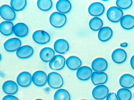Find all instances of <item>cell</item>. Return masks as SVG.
Wrapping results in <instances>:
<instances>
[{
    "mask_svg": "<svg viewBox=\"0 0 134 100\" xmlns=\"http://www.w3.org/2000/svg\"><path fill=\"white\" fill-rule=\"evenodd\" d=\"M51 25L56 28H60L65 26L67 22V17L65 14L58 12H55L51 14L49 17Z\"/></svg>",
    "mask_w": 134,
    "mask_h": 100,
    "instance_id": "obj_1",
    "label": "cell"
},
{
    "mask_svg": "<svg viewBox=\"0 0 134 100\" xmlns=\"http://www.w3.org/2000/svg\"><path fill=\"white\" fill-rule=\"evenodd\" d=\"M48 82L51 88L57 89L61 88L63 85V79L58 73L51 72L48 75Z\"/></svg>",
    "mask_w": 134,
    "mask_h": 100,
    "instance_id": "obj_2",
    "label": "cell"
},
{
    "mask_svg": "<svg viewBox=\"0 0 134 100\" xmlns=\"http://www.w3.org/2000/svg\"><path fill=\"white\" fill-rule=\"evenodd\" d=\"M123 15L122 10L116 6H113L109 8L107 12V18L109 20L115 23L120 22Z\"/></svg>",
    "mask_w": 134,
    "mask_h": 100,
    "instance_id": "obj_3",
    "label": "cell"
},
{
    "mask_svg": "<svg viewBox=\"0 0 134 100\" xmlns=\"http://www.w3.org/2000/svg\"><path fill=\"white\" fill-rule=\"evenodd\" d=\"M0 15L6 21L11 22L15 20L16 17L15 11L8 5H3L0 7Z\"/></svg>",
    "mask_w": 134,
    "mask_h": 100,
    "instance_id": "obj_4",
    "label": "cell"
},
{
    "mask_svg": "<svg viewBox=\"0 0 134 100\" xmlns=\"http://www.w3.org/2000/svg\"><path fill=\"white\" fill-rule=\"evenodd\" d=\"M33 40L36 43L39 45L47 44L50 41L51 37L48 33L43 30H37L33 35Z\"/></svg>",
    "mask_w": 134,
    "mask_h": 100,
    "instance_id": "obj_5",
    "label": "cell"
},
{
    "mask_svg": "<svg viewBox=\"0 0 134 100\" xmlns=\"http://www.w3.org/2000/svg\"><path fill=\"white\" fill-rule=\"evenodd\" d=\"M66 59L61 55H57L49 62V66L52 70L59 71L64 68L66 64Z\"/></svg>",
    "mask_w": 134,
    "mask_h": 100,
    "instance_id": "obj_6",
    "label": "cell"
},
{
    "mask_svg": "<svg viewBox=\"0 0 134 100\" xmlns=\"http://www.w3.org/2000/svg\"><path fill=\"white\" fill-rule=\"evenodd\" d=\"M109 93L108 88L104 85H100L96 86L93 90L92 95L95 99H104L108 96Z\"/></svg>",
    "mask_w": 134,
    "mask_h": 100,
    "instance_id": "obj_7",
    "label": "cell"
},
{
    "mask_svg": "<svg viewBox=\"0 0 134 100\" xmlns=\"http://www.w3.org/2000/svg\"><path fill=\"white\" fill-rule=\"evenodd\" d=\"M32 81L35 85L38 87L44 86L48 81L47 75L42 71H36L32 76Z\"/></svg>",
    "mask_w": 134,
    "mask_h": 100,
    "instance_id": "obj_8",
    "label": "cell"
},
{
    "mask_svg": "<svg viewBox=\"0 0 134 100\" xmlns=\"http://www.w3.org/2000/svg\"><path fill=\"white\" fill-rule=\"evenodd\" d=\"M22 45V42L19 38H13L7 40L4 43L5 49L9 52H13L17 51Z\"/></svg>",
    "mask_w": 134,
    "mask_h": 100,
    "instance_id": "obj_9",
    "label": "cell"
},
{
    "mask_svg": "<svg viewBox=\"0 0 134 100\" xmlns=\"http://www.w3.org/2000/svg\"><path fill=\"white\" fill-rule=\"evenodd\" d=\"M105 11V8L100 2H96L91 4L89 6L88 12L92 16L98 17L102 15Z\"/></svg>",
    "mask_w": 134,
    "mask_h": 100,
    "instance_id": "obj_10",
    "label": "cell"
},
{
    "mask_svg": "<svg viewBox=\"0 0 134 100\" xmlns=\"http://www.w3.org/2000/svg\"><path fill=\"white\" fill-rule=\"evenodd\" d=\"M16 81L20 86L23 88H26L31 84L32 77L29 72L24 71L19 75Z\"/></svg>",
    "mask_w": 134,
    "mask_h": 100,
    "instance_id": "obj_11",
    "label": "cell"
},
{
    "mask_svg": "<svg viewBox=\"0 0 134 100\" xmlns=\"http://www.w3.org/2000/svg\"><path fill=\"white\" fill-rule=\"evenodd\" d=\"M91 67L95 72H103L108 68V62L104 58H97L92 62Z\"/></svg>",
    "mask_w": 134,
    "mask_h": 100,
    "instance_id": "obj_12",
    "label": "cell"
},
{
    "mask_svg": "<svg viewBox=\"0 0 134 100\" xmlns=\"http://www.w3.org/2000/svg\"><path fill=\"white\" fill-rule=\"evenodd\" d=\"M112 59L116 63L121 64L126 61L127 54L125 50L121 48L117 49L112 54Z\"/></svg>",
    "mask_w": 134,
    "mask_h": 100,
    "instance_id": "obj_13",
    "label": "cell"
},
{
    "mask_svg": "<svg viewBox=\"0 0 134 100\" xmlns=\"http://www.w3.org/2000/svg\"><path fill=\"white\" fill-rule=\"evenodd\" d=\"M54 48L57 53L60 54H66L69 48L68 42L63 39L57 40L54 43Z\"/></svg>",
    "mask_w": 134,
    "mask_h": 100,
    "instance_id": "obj_14",
    "label": "cell"
},
{
    "mask_svg": "<svg viewBox=\"0 0 134 100\" xmlns=\"http://www.w3.org/2000/svg\"><path fill=\"white\" fill-rule=\"evenodd\" d=\"M92 83L94 85H103L106 83L108 76L105 72H94L91 77Z\"/></svg>",
    "mask_w": 134,
    "mask_h": 100,
    "instance_id": "obj_15",
    "label": "cell"
},
{
    "mask_svg": "<svg viewBox=\"0 0 134 100\" xmlns=\"http://www.w3.org/2000/svg\"><path fill=\"white\" fill-rule=\"evenodd\" d=\"M92 74L93 71L90 68L83 66L78 69L76 72V76L81 81H86L90 79Z\"/></svg>",
    "mask_w": 134,
    "mask_h": 100,
    "instance_id": "obj_16",
    "label": "cell"
},
{
    "mask_svg": "<svg viewBox=\"0 0 134 100\" xmlns=\"http://www.w3.org/2000/svg\"><path fill=\"white\" fill-rule=\"evenodd\" d=\"M29 28L27 26L23 23H19L14 26L13 33L17 37L24 38L26 37L29 33Z\"/></svg>",
    "mask_w": 134,
    "mask_h": 100,
    "instance_id": "obj_17",
    "label": "cell"
},
{
    "mask_svg": "<svg viewBox=\"0 0 134 100\" xmlns=\"http://www.w3.org/2000/svg\"><path fill=\"white\" fill-rule=\"evenodd\" d=\"M34 53V49L28 45L21 46L17 51L16 54L21 59H27L31 57Z\"/></svg>",
    "mask_w": 134,
    "mask_h": 100,
    "instance_id": "obj_18",
    "label": "cell"
},
{
    "mask_svg": "<svg viewBox=\"0 0 134 100\" xmlns=\"http://www.w3.org/2000/svg\"><path fill=\"white\" fill-rule=\"evenodd\" d=\"M3 92L8 95L16 94L19 90L18 85L15 82L12 81L5 82L2 85Z\"/></svg>",
    "mask_w": 134,
    "mask_h": 100,
    "instance_id": "obj_19",
    "label": "cell"
},
{
    "mask_svg": "<svg viewBox=\"0 0 134 100\" xmlns=\"http://www.w3.org/2000/svg\"><path fill=\"white\" fill-rule=\"evenodd\" d=\"M120 86L124 88L131 89L134 87V77L131 75L126 74L120 78Z\"/></svg>",
    "mask_w": 134,
    "mask_h": 100,
    "instance_id": "obj_20",
    "label": "cell"
},
{
    "mask_svg": "<svg viewBox=\"0 0 134 100\" xmlns=\"http://www.w3.org/2000/svg\"><path fill=\"white\" fill-rule=\"evenodd\" d=\"M113 35L112 30L109 27H102L98 33V39L102 42H106L109 41Z\"/></svg>",
    "mask_w": 134,
    "mask_h": 100,
    "instance_id": "obj_21",
    "label": "cell"
},
{
    "mask_svg": "<svg viewBox=\"0 0 134 100\" xmlns=\"http://www.w3.org/2000/svg\"><path fill=\"white\" fill-rule=\"evenodd\" d=\"M55 56V51L49 47L44 48L40 52V58L45 63L50 62Z\"/></svg>",
    "mask_w": 134,
    "mask_h": 100,
    "instance_id": "obj_22",
    "label": "cell"
},
{
    "mask_svg": "<svg viewBox=\"0 0 134 100\" xmlns=\"http://www.w3.org/2000/svg\"><path fill=\"white\" fill-rule=\"evenodd\" d=\"M66 63L68 68L73 71L78 70L82 64L80 59L75 56L69 57L67 59Z\"/></svg>",
    "mask_w": 134,
    "mask_h": 100,
    "instance_id": "obj_23",
    "label": "cell"
},
{
    "mask_svg": "<svg viewBox=\"0 0 134 100\" xmlns=\"http://www.w3.org/2000/svg\"><path fill=\"white\" fill-rule=\"evenodd\" d=\"M14 26L12 22L4 21L0 24V32L4 36H10L13 33Z\"/></svg>",
    "mask_w": 134,
    "mask_h": 100,
    "instance_id": "obj_24",
    "label": "cell"
},
{
    "mask_svg": "<svg viewBox=\"0 0 134 100\" xmlns=\"http://www.w3.org/2000/svg\"><path fill=\"white\" fill-rule=\"evenodd\" d=\"M56 8L57 11L60 13L67 14L71 9V4L68 0H60L57 3Z\"/></svg>",
    "mask_w": 134,
    "mask_h": 100,
    "instance_id": "obj_25",
    "label": "cell"
},
{
    "mask_svg": "<svg viewBox=\"0 0 134 100\" xmlns=\"http://www.w3.org/2000/svg\"><path fill=\"white\" fill-rule=\"evenodd\" d=\"M120 25L123 29L131 30L134 27V17L131 15L124 16L120 21Z\"/></svg>",
    "mask_w": 134,
    "mask_h": 100,
    "instance_id": "obj_26",
    "label": "cell"
},
{
    "mask_svg": "<svg viewBox=\"0 0 134 100\" xmlns=\"http://www.w3.org/2000/svg\"><path fill=\"white\" fill-rule=\"evenodd\" d=\"M89 26L91 29L93 31H98L103 27V22L100 18L94 17L90 20Z\"/></svg>",
    "mask_w": 134,
    "mask_h": 100,
    "instance_id": "obj_27",
    "label": "cell"
},
{
    "mask_svg": "<svg viewBox=\"0 0 134 100\" xmlns=\"http://www.w3.org/2000/svg\"><path fill=\"white\" fill-rule=\"evenodd\" d=\"M11 7L15 12H20L23 10L27 5L26 0H12Z\"/></svg>",
    "mask_w": 134,
    "mask_h": 100,
    "instance_id": "obj_28",
    "label": "cell"
},
{
    "mask_svg": "<svg viewBox=\"0 0 134 100\" xmlns=\"http://www.w3.org/2000/svg\"><path fill=\"white\" fill-rule=\"evenodd\" d=\"M37 4L39 9L44 12L49 11L53 6V2L51 0H38Z\"/></svg>",
    "mask_w": 134,
    "mask_h": 100,
    "instance_id": "obj_29",
    "label": "cell"
},
{
    "mask_svg": "<svg viewBox=\"0 0 134 100\" xmlns=\"http://www.w3.org/2000/svg\"><path fill=\"white\" fill-rule=\"evenodd\" d=\"M54 99L55 100H71V96L66 90L62 89L56 92Z\"/></svg>",
    "mask_w": 134,
    "mask_h": 100,
    "instance_id": "obj_30",
    "label": "cell"
},
{
    "mask_svg": "<svg viewBox=\"0 0 134 100\" xmlns=\"http://www.w3.org/2000/svg\"><path fill=\"white\" fill-rule=\"evenodd\" d=\"M117 97L119 100H131L132 93L128 89L121 88L117 92Z\"/></svg>",
    "mask_w": 134,
    "mask_h": 100,
    "instance_id": "obj_31",
    "label": "cell"
},
{
    "mask_svg": "<svg viewBox=\"0 0 134 100\" xmlns=\"http://www.w3.org/2000/svg\"><path fill=\"white\" fill-rule=\"evenodd\" d=\"M133 4V1L131 0H117L116 5L117 7L122 9L126 10L131 8Z\"/></svg>",
    "mask_w": 134,
    "mask_h": 100,
    "instance_id": "obj_32",
    "label": "cell"
},
{
    "mask_svg": "<svg viewBox=\"0 0 134 100\" xmlns=\"http://www.w3.org/2000/svg\"><path fill=\"white\" fill-rule=\"evenodd\" d=\"M106 98V100H119L117 95L115 93H109Z\"/></svg>",
    "mask_w": 134,
    "mask_h": 100,
    "instance_id": "obj_33",
    "label": "cell"
},
{
    "mask_svg": "<svg viewBox=\"0 0 134 100\" xmlns=\"http://www.w3.org/2000/svg\"><path fill=\"white\" fill-rule=\"evenodd\" d=\"M2 100H19L18 98L14 96L8 95L5 96L3 98Z\"/></svg>",
    "mask_w": 134,
    "mask_h": 100,
    "instance_id": "obj_34",
    "label": "cell"
},
{
    "mask_svg": "<svg viewBox=\"0 0 134 100\" xmlns=\"http://www.w3.org/2000/svg\"><path fill=\"white\" fill-rule=\"evenodd\" d=\"M130 64L131 67L134 70V55L131 57L130 60Z\"/></svg>",
    "mask_w": 134,
    "mask_h": 100,
    "instance_id": "obj_35",
    "label": "cell"
},
{
    "mask_svg": "<svg viewBox=\"0 0 134 100\" xmlns=\"http://www.w3.org/2000/svg\"><path fill=\"white\" fill-rule=\"evenodd\" d=\"M128 44L126 42H124L120 44V46L123 48H126L128 46Z\"/></svg>",
    "mask_w": 134,
    "mask_h": 100,
    "instance_id": "obj_36",
    "label": "cell"
},
{
    "mask_svg": "<svg viewBox=\"0 0 134 100\" xmlns=\"http://www.w3.org/2000/svg\"><path fill=\"white\" fill-rule=\"evenodd\" d=\"M2 59V56L1 55V53H0V62H1V60Z\"/></svg>",
    "mask_w": 134,
    "mask_h": 100,
    "instance_id": "obj_37",
    "label": "cell"
},
{
    "mask_svg": "<svg viewBox=\"0 0 134 100\" xmlns=\"http://www.w3.org/2000/svg\"><path fill=\"white\" fill-rule=\"evenodd\" d=\"M35 100H43L41 99H36Z\"/></svg>",
    "mask_w": 134,
    "mask_h": 100,
    "instance_id": "obj_38",
    "label": "cell"
},
{
    "mask_svg": "<svg viewBox=\"0 0 134 100\" xmlns=\"http://www.w3.org/2000/svg\"><path fill=\"white\" fill-rule=\"evenodd\" d=\"M84 100V99H83V100Z\"/></svg>",
    "mask_w": 134,
    "mask_h": 100,
    "instance_id": "obj_39",
    "label": "cell"
},
{
    "mask_svg": "<svg viewBox=\"0 0 134 100\" xmlns=\"http://www.w3.org/2000/svg\"></svg>",
    "mask_w": 134,
    "mask_h": 100,
    "instance_id": "obj_40",
    "label": "cell"
}]
</instances>
